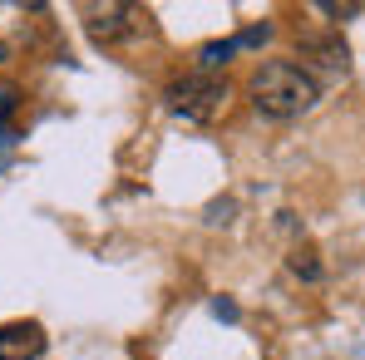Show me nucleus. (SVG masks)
<instances>
[{"label": "nucleus", "mask_w": 365, "mask_h": 360, "mask_svg": "<svg viewBox=\"0 0 365 360\" xmlns=\"http://www.w3.org/2000/svg\"><path fill=\"white\" fill-rule=\"evenodd\" d=\"M257 114H272V119H297V114H311L316 99H321V84L306 74L302 64L292 60H267L252 69V84H247Z\"/></svg>", "instance_id": "f257e3e1"}, {"label": "nucleus", "mask_w": 365, "mask_h": 360, "mask_svg": "<svg viewBox=\"0 0 365 360\" xmlns=\"http://www.w3.org/2000/svg\"><path fill=\"white\" fill-rule=\"evenodd\" d=\"M227 99H232V89H227V79H217V74H187V79H178V84L168 89L173 114L187 119V123H212L227 109Z\"/></svg>", "instance_id": "f03ea898"}, {"label": "nucleus", "mask_w": 365, "mask_h": 360, "mask_svg": "<svg viewBox=\"0 0 365 360\" xmlns=\"http://www.w3.org/2000/svg\"><path fill=\"white\" fill-rule=\"evenodd\" d=\"M45 356V326L40 321H5L0 326V360H40Z\"/></svg>", "instance_id": "7ed1b4c3"}, {"label": "nucleus", "mask_w": 365, "mask_h": 360, "mask_svg": "<svg viewBox=\"0 0 365 360\" xmlns=\"http://www.w3.org/2000/svg\"><path fill=\"white\" fill-rule=\"evenodd\" d=\"M297 50L311 55L321 69H346V60H351V50H346V40H341V35H302V40H297Z\"/></svg>", "instance_id": "20e7f679"}, {"label": "nucleus", "mask_w": 365, "mask_h": 360, "mask_svg": "<svg viewBox=\"0 0 365 360\" xmlns=\"http://www.w3.org/2000/svg\"><path fill=\"white\" fill-rule=\"evenodd\" d=\"M128 20H133L128 5H104V10H94L89 30H94V40H119L123 30H128Z\"/></svg>", "instance_id": "39448f33"}, {"label": "nucleus", "mask_w": 365, "mask_h": 360, "mask_svg": "<svg viewBox=\"0 0 365 360\" xmlns=\"http://www.w3.org/2000/svg\"><path fill=\"white\" fill-rule=\"evenodd\" d=\"M232 55H237L232 40H212V45H202V50H197V74H217Z\"/></svg>", "instance_id": "423d86ee"}, {"label": "nucleus", "mask_w": 365, "mask_h": 360, "mask_svg": "<svg viewBox=\"0 0 365 360\" xmlns=\"http://www.w3.org/2000/svg\"><path fill=\"white\" fill-rule=\"evenodd\" d=\"M287 267H292V272H297L302 282H321V262H316V252H311V247H297Z\"/></svg>", "instance_id": "0eeeda50"}, {"label": "nucleus", "mask_w": 365, "mask_h": 360, "mask_svg": "<svg viewBox=\"0 0 365 360\" xmlns=\"http://www.w3.org/2000/svg\"><path fill=\"white\" fill-rule=\"evenodd\" d=\"M267 40H272V25H252V30H242L232 45H237V50H252V45H267Z\"/></svg>", "instance_id": "6e6552de"}, {"label": "nucleus", "mask_w": 365, "mask_h": 360, "mask_svg": "<svg viewBox=\"0 0 365 360\" xmlns=\"http://www.w3.org/2000/svg\"><path fill=\"white\" fill-rule=\"evenodd\" d=\"M212 316H222V321H237V306H232L227 297H217V301H212Z\"/></svg>", "instance_id": "1a4fd4ad"}, {"label": "nucleus", "mask_w": 365, "mask_h": 360, "mask_svg": "<svg viewBox=\"0 0 365 360\" xmlns=\"http://www.w3.org/2000/svg\"><path fill=\"white\" fill-rule=\"evenodd\" d=\"M326 15H361V5H321Z\"/></svg>", "instance_id": "9d476101"}, {"label": "nucleus", "mask_w": 365, "mask_h": 360, "mask_svg": "<svg viewBox=\"0 0 365 360\" xmlns=\"http://www.w3.org/2000/svg\"><path fill=\"white\" fill-rule=\"evenodd\" d=\"M0 64H5V45H0Z\"/></svg>", "instance_id": "9b49d317"}]
</instances>
